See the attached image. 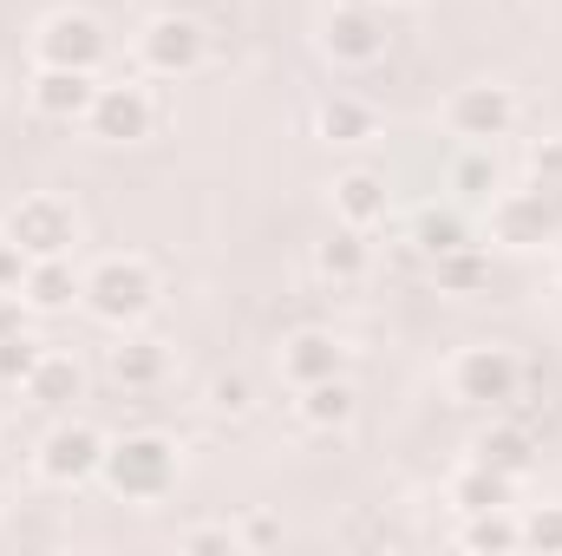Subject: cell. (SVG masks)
Wrapping results in <instances>:
<instances>
[{"label": "cell", "instance_id": "obj_18", "mask_svg": "<svg viewBox=\"0 0 562 556\" xmlns=\"http://www.w3.org/2000/svg\"><path fill=\"white\" fill-rule=\"evenodd\" d=\"M79 294V281H72V269H66V256H40V263H26V281H20V301L26 308H66Z\"/></svg>", "mask_w": 562, "mask_h": 556}, {"label": "cell", "instance_id": "obj_1", "mask_svg": "<svg viewBox=\"0 0 562 556\" xmlns=\"http://www.w3.org/2000/svg\"><path fill=\"white\" fill-rule=\"evenodd\" d=\"M105 485L119 498H132V504L170 498V485H177V445L157 438V432H132V438L105 445Z\"/></svg>", "mask_w": 562, "mask_h": 556}, {"label": "cell", "instance_id": "obj_6", "mask_svg": "<svg viewBox=\"0 0 562 556\" xmlns=\"http://www.w3.org/2000/svg\"><path fill=\"white\" fill-rule=\"evenodd\" d=\"M445 125H451V138L464 144H484V138H504L510 125H517V92L510 86H458L451 99H445Z\"/></svg>", "mask_w": 562, "mask_h": 556}, {"label": "cell", "instance_id": "obj_28", "mask_svg": "<svg viewBox=\"0 0 562 556\" xmlns=\"http://www.w3.org/2000/svg\"><path fill=\"white\" fill-rule=\"evenodd\" d=\"M438 281H445V288H477V281H484V256H471V249L438 256Z\"/></svg>", "mask_w": 562, "mask_h": 556}, {"label": "cell", "instance_id": "obj_17", "mask_svg": "<svg viewBox=\"0 0 562 556\" xmlns=\"http://www.w3.org/2000/svg\"><path fill=\"white\" fill-rule=\"evenodd\" d=\"M79 360L72 354H40V367H33V380L20 387L33 407H66V400H79Z\"/></svg>", "mask_w": 562, "mask_h": 556}, {"label": "cell", "instance_id": "obj_11", "mask_svg": "<svg viewBox=\"0 0 562 556\" xmlns=\"http://www.w3.org/2000/svg\"><path fill=\"white\" fill-rule=\"evenodd\" d=\"M321 46H327V59H340V66H373V59L386 53V33H380V20H373L367 7H334L327 26H321Z\"/></svg>", "mask_w": 562, "mask_h": 556}, {"label": "cell", "instance_id": "obj_7", "mask_svg": "<svg viewBox=\"0 0 562 556\" xmlns=\"http://www.w3.org/2000/svg\"><path fill=\"white\" fill-rule=\"evenodd\" d=\"M99 471H105V438L86 419H59L40 445V478L46 485H86Z\"/></svg>", "mask_w": 562, "mask_h": 556}, {"label": "cell", "instance_id": "obj_2", "mask_svg": "<svg viewBox=\"0 0 562 556\" xmlns=\"http://www.w3.org/2000/svg\"><path fill=\"white\" fill-rule=\"evenodd\" d=\"M445 387H451L458 407H491V413H504V407L517 400V387H524V360H517L510 347H497V341H477V347L451 354Z\"/></svg>", "mask_w": 562, "mask_h": 556}, {"label": "cell", "instance_id": "obj_9", "mask_svg": "<svg viewBox=\"0 0 562 556\" xmlns=\"http://www.w3.org/2000/svg\"><path fill=\"white\" fill-rule=\"evenodd\" d=\"M86 125L105 144H138V138H150V125H157V99H150L144 86H99Z\"/></svg>", "mask_w": 562, "mask_h": 556}, {"label": "cell", "instance_id": "obj_14", "mask_svg": "<svg viewBox=\"0 0 562 556\" xmlns=\"http://www.w3.org/2000/svg\"><path fill=\"white\" fill-rule=\"evenodd\" d=\"M347 367V347L321 327H301L294 341H281V380L288 387H314V380H334Z\"/></svg>", "mask_w": 562, "mask_h": 556}, {"label": "cell", "instance_id": "obj_8", "mask_svg": "<svg viewBox=\"0 0 562 556\" xmlns=\"http://www.w3.org/2000/svg\"><path fill=\"white\" fill-rule=\"evenodd\" d=\"M0 236H13V243L40 263V256H66L72 236H79V223H72V210H66L59 197H20V203L7 210V230H0Z\"/></svg>", "mask_w": 562, "mask_h": 556}, {"label": "cell", "instance_id": "obj_13", "mask_svg": "<svg viewBox=\"0 0 562 556\" xmlns=\"http://www.w3.org/2000/svg\"><path fill=\"white\" fill-rule=\"evenodd\" d=\"M543 230H550L543 190H504V197H491V243L530 249V243H543Z\"/></svg>", "mask_w": 562, "mask_h": 556}, {"label": "cell", "instance_id": "obj_16", "mask_svg": "<svg viewBox=\"0 0 562 556\" xmlns=\"http://www.w3.org/2000/svg\"><path fill=\"white\" fill-rule=\"evenodd\" d=\"M373 105L367 99H353V92H334V99H321V112H314V132L327 144H360V138H373Z\"/></svg>", "mask_w": 562, "mask_h": 556}, {"label": "cell", "instance_id": "obj_22", "mask_svg": "<svg viewBox=\"0 0 562 556\" xmlns=\"http://www.w3.org/2000/svg\"><path fill=\"white\" fill-rule=\"evenodd\" d=\"M504 498H510V478L491 471V465H477V458L451 478V504H458V511H491V504H504Z\"/></svg>", "mask_w": 562, "mask_h": 556}, {"label": "cell", "instance_id": "obj_31", "mask_svg": "<svg viewBox=\"0 0 562 556\" xmlns=\"http://www.w3.org/2000/svg\"><path fill=\"white\" fill-rule=\"evenodd\" d=\"M451 184H458L464 197H491V190H497V177H491V164H484V157H464V164L451 170Z\"/></svg>", "mask_w": 562, "mask_h": 556}, {"label": "cell", "instance_id": "obj_34", "mask_svg": "<svg viewBox=\"0 0 562 556\" xmlns=\"http://www.w3.org/2000/svg\"><path fill=\"white\" fill-rule=\"evenodd\" d=\"M236 537H243V544H276L281 531H276V518H249V524H243Z\"/></svg>", "mask_w": 562, "mask_h": 556}, {"label": "cell", "instance_id": "obj_5", "mask_svg": "<svg viewBox=\"0 0 562 556\" xmlns=\"http://www.w3.org/2000/svg\"><path fill=\"white\" fill-rule=\"evenodd\" d=\"M203 53H210V40H203V26H196L190 13H157V20L138 33V59H144V73H157V79L196 73Z\"/></svg>", "mask_w": 562, "mask_h": 556}, {"label": "cell", "instance_id": "obj_29", "mask_svg": "<svg viewBox=\"0 0 562 556\" xmlns=\"http://www.w3.org/2000/svg\"><path fill=\"white\" fill-rule=\"evenodd\" d=\"M243 537L229 531V524H190V531H177V551H236Z\"/></svg>", "mask_w": 562, "mask_h": 556}, {"label": "cell", "instance_id": "obj_33", "mask_svg": "<svg viewBox=\"0 0 562 556\" xmlns=\"http://www.w3.org/2000/svg\"><path fill=\"white\" fill-rule=\"evenodd\" d=\"M13 334H26V301L0 294V341H13Z\"/></svg>", "mask_w": 562, "mask_h": 556}, {"label": "cell", "instance_id": "obj_19", "mask_svg": "<svg viewBox=\"0 0 562 556\" xmlns=\"http://www.w3.org/2000/svg\"><path fill=\"white\" fill-rule=\"evenodd\" d=\"M164 367H170V360H164V341H119V347H112V380L132 387V393L157 387Z\"/></svg>", "mask_w": 562, "mask_h": 556}, {"label": "cell", "instance_id": "obj_25", "mask_svg": "<svg viewBox=\"0 0 562 556\" xmlns=\"http://www.w3.org/2000/svg\"><path fill=\"white\" fill-rule=\"evenodd\" d=\"M210 407L223 419H249L256 413V387H249V374H216L210 380Z\"/></svg>", "mask_w": 562, "mask_h": 556}, {"label": "cell", "instance_id": "obj_12", "mask_svg": "<svg viewBox=\"0 0 562 556\" xmlns=\"http://www.w3.org/2000/svg\"><path fill=\"white\" fill-rule=\"evenodd\" d=\"M327 203H334V216H340L347 230H360V236H367L373 223H386V210H393L380 170H340L334 190H327Z\"/></svg>", "mask_w": 562, "mask_h": 556}, {"label": "cell", "instance_id": "obj_23", "mask_svg": "<svg viewBox=\"0 0 562 556\" xmlns=\"http://www.w3.org/2000/svg\"><path fill=\"white\" fill-rule=\"evenodd\" d=\"M517 544H524V524L504 518V504L471 511V524H464V551H517Z\"/></svg>", "mask_w": 562, "mask_h": 556}, {"label": "cell", "instance_id": "obj_35", "mask_svg": "<svg viewBox=\"0 0 562 556\" xmlns=\"http://www.w3.org/2000/svg\"><path fill=\"white\" fill-rule=\"evenodd\" d=\"M386 7H400V0H386Z\"/></svg>", "mask_w": 562, "mask_h": 556}, {"label": "cell", "instance_id": "obj_26", "mask_svg": "<svg viewBox=\"0 0 562 556\" xmlns=\"http://www.w3.org/2000/svg\"><path fill=\"white\" fill-rule=\"evenodd\" d=\"M40 341H26V334H13V341H0V387H26L33 380V367H40Z\"/></svg>", "mask_w": 562, "mask_h": 556}, {"label": "cell", "instance_id": "obj_3", "mask_svg": "<svg viewBox=\"0 0 562 556\" xmlns=\"http://www.w3.org/2000/svg\"><path fill=\"white\" fill-rule=\"evenodd\" d=\"M79 294H86V308H92L105 327H132L144 308L157 301V276H150L144 256H105L92 276L79 281Z\"/></svg>", "mask_w": 562, "mask_h": 556}, {"label": "cell", "instance_id": "obj_20", "mask_svg": "<svg viewBox=\"0 0 562 556\" xmlns=\"http://www.w3.org/2000/svg\"><path fill=\"white\" fill-rule=\"evenodd\" d=\"M314 269H321L327 281H340V288H347V281H360L367 269H373V256H367L360 230H347V223H340V236H327V243L314 249Z\"/></svg>", "mask_w": 562, "mask_h": 556}, {"label": "cell", "instance_id": "obj_27", "mask_svg": "<svg viewBox=\"0 0 562 556\" xmlns=\"http://www.w3.org/2000/svg\"><path fill=\"white\" fill-rule=\"evenodd\" d=\"M524 524V544H537V551H562V504H537L530 518H517Z\"/></svg>", "mask_w": 562, "mask_h": 556}, {"label": "cell", "instance_id": "obj_4", "mask_svg": "<svg viewBox=\"0 0 562 556\" xmlns=\"http://www.w3.org/2000/svg\"><path fill=\"white\" fill-rule=\"evenodd\" d=\"M33 59H40V66H79V73H92V66L105 59V26H99L92 13H79V7H59V13L40 20Z\"/></svg>", "mask_w": 562, "mask_h": 556}, {"label": "cell", "instance_id": "obj_24", "mask_svg": "<svg viewBox=\"0 0 562 556\" xmlns=\"http://www.w3.org/2000/svg\"><path fill=\"white\" fill-rule=\"evenodd\" d=\"M419 249L438 263V256H451V249H471V230H464L451 210H425L419 216Z\"/></svg>", "mask_w": 562, "mask_h": 556}, {"label": "cell", "instance_id": "obj_32", "mask_svg": "<svg viewBox=\"0 0 562 556\" xmlns=\"http://www.w3.org/2000/svg\"><path fill=\"white\" fill-rule=\"evenodd\" d=\"M530 170H537L543 184H557V177H562V138L537 144V151H530Z\"/></svg>", "mask_w": 562, "mask_h": 556}, {"label": "cell", "instance_id": "obj_21", "mask_svg": "<svg viewBox=\"0 0 562 556\" xmlns=\"http://www.w3.org/2000/svg\"><path fill=\"white\" fill-rule=\"evenodd\" d=\"M477 465H491V471H504V478H524V471H530V432H524V425H491V432L477 438Z\"/></svg>", "mask_w": 562, "mask_h": 556}, {"label": "cell", "instance_id": "obj_15", "mask_svg": "<svg viewBox=\"0 0 562 556\" xmlns=\"http://www.w3.org/2000/svg\"><path fill=\"white\" fill-rule=\"evenodd\" d=\"M301 400H294V419L307 425V432H340L347 419H353V387L334 374V380H314V387H294Z\"/></svg>", "mask_w": 562, "mask_h": 556}, {"label": "cell", "instance_id": "obj_30", "mask_svg": "<svg viewBox=\"0 0 562 556\" xmlns=\"http://www.w3.org/2000/svg\"><path fill=\"white\" fill-rule=\"evenodd\" d=\"M26 249L13 243V236H0V294H20V281H26Z\"/></svg>", "mask_w": 562, "mask_h": 556}, {"label": "cell", "instance_id": "obj_10", "mask_svg": "<svg viewBox=\"0 0 562 556\" xmlns=\"http://www.w3.org/2000/svg\"><path fill=\"white\" fill-rule=\"evenodd\" d=\"M92 99H99V79H92V73H79V66H40V73H33V86H26V105H33L40 119H53V125L86 119V112H92Z\"/></svg>", "mask_w": 562, "mask_h": 556}]
</instances>
